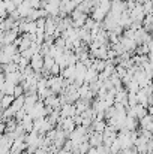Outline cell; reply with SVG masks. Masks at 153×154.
Wrapping results in <instances>:
<instances>
[{
  "instance_id": "3957f363",
  "label": "cell",
  "mask_w": 153,
  "mask_h": 154,
  "mask_svg": "<svg viewBox=\"0 0 153 154\" xmlns=\"http://www.w3.org/2000/svg\"><path fill=\"white\" fill-rule=\"evenodd\" d=\"M2 27H3V18H0V32H2Z\"/></svg>"
},
{
  "instance_id": "277c9868",
  "label": "cell",
  "mask_w": 153,
  "mask_h": 154,
  "mask_svg": "<svg viewBox=\"0 0 153 154\" xmlns=\"http://www.w3.org/2000/svg\"><path fill=\"white\" fill-rule=\"evenodd\" d=\"M2 2H3V0H0V3H2Z\"/></svg>"
},
{
  "instance_id": "7a4b0ae2",
  "label": "cell",
  "mask_w": 153,
  "mask_h": 154,
  "mask_svg": "<svg viewBox=\"0 0 153 154\" xmlns=\"http://www.w3.org/2000/svg\"><path fill=\"white\" fill-rule=\"evenodd\" d=\"M3 5H5V11H6L8 15L12 14V12L17 9V6H15V3H14L12 0H3Z\"/></svg>"
},
{
  "instance_id": "6da1fadb",
  "label": "cell",
  "mask_w": 153,
  "mask_h": 154,
  "mask_svg": "<svg viewBox=\"0 0 153 154\" xmlns=\"http://www.w3.org/2000/svg\"><path fill=\"white\" fill-rule=\"evenodd\" d=\"M63 76L69 78V81H72L74 76H75V66H66L65 70H63Z\"/></svg>"
}]
</instances>
